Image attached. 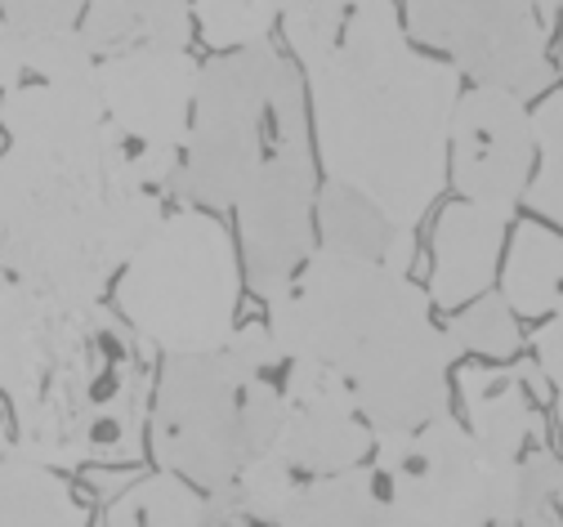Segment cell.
<instances>
[{
	"label": "cell",
	"instance_id": "obj_1",
	"mask_svg": "<svg viewBox=\"0 0 563 527\" xmlns=\"http://www.w3.org/2000/svg\"><path fill=\"white\" fill-rule=\"evenodd\" d=\"M0 314L95 305L175 206L184 157L130 143L99 81L0 90Z\"/></svg>",
	"mask_w": 563,
	"mask_h": 527
},
{
	"label": "cell",
	"instance_id": "obj_2",
	"mask_svg": "<svg viewBox=\"0 0 563 527\" xmlns=\"http://www.w3.org/2000/svg\"><path fill=\"white\" fill-rule=\"evenodd\" d=\"M322 179L420 229L448 188V130L465 77L416 45L398 0H318L282 14Z\"/></svg>",
	"mask_w": 563,
	"mask_h": 527
},
{
	"label": "cell",
	"instance_id": "obj_3",
	"mask_svg": "<svg viewBox=\"0 0 563 527\" xmlns=\"http://www.w3.org/2000/svg\"><path fill=\"white\" fill-rule=\"evenodd\" d=\"M264 322L287 358L327 366L376 433L452 411L461 353L411 273L318 246L264 299Z\"/></svg>",
	"mask_w": 563,
	"mask_h": 527
},
{
	"label": "cell",
	"instance_id": "obj_4",
	"mask_svg": "<svg viewBox=\"0 0 563 527\" xmlns=\"http://www.w3.org/2000/svg\"><path fill=\"white\" fill-rule=\"evenodd\" d=\"M157 358L112 299L0 314V398L14 447L63 474L148 457Z\"/></svg>",
	"mask_w": 563,
	"mask_h": 527
},
{
	"label": "cell",
	"instance_id": "obj_5",
	"mask_svg": "<svg viewBox=\"0 0 563 527\" xmlns=\"http://www.w3.org/2000/svg\"><path fill=\"white\" fill-rule=\"evenodd\" d=\"M287 353L264 318L238 322L220 349L157 358L148 411V457L201 492L229 487L255 457L273 451L287 416Z\"/></svg>",
	"mask_w": 563,
	"mask_h": 527
},
{
	"label": "cell",
	"instance_id": "obj_6",
	"mask_svg": "<svg viewBox=\"0 0 563 527\" xmlns=\"http://www.w3.org/2000/svg\"><path fill=\"white\" fill-rule=\"evenodd\" d=\"M296 153H313L296 58L273 41L201 58L175 201L233 215L264 171Z\"/></svg>",
	"mask_w": 563,
	"mask_h": 527
},
{
	"label": "cell",
	"instance_id": "obj_7",
	"mask_svg": "<svg viewBox=\"0 0 563 527\" xmlns=\"http://www.w3.org/2000/svg\"><path fill=\"white\" fill-rule=\"evenodd\" d=\"M242 251L224 215L175 201L112 282V309L153 358L220 349L242 322Z\"/></svg>",
	"mask_w": 563,
	"mask_h": 527
},
{
	"label": "cell",
	"instance_id": "obj_8",
	"mask_svg": "<svg viewBox=\"0 0 563 527\" xmlns=\"http://www.w3.org/2000/svg\"><path fill=\"white\" fill-rule=\"evenodd\" d=\"M372 470L385 492V509L430 527H497L515 523L519 461L487 451L470 425L452 411L376 433Z\"/></svg>",
	"mask_w": 563,
	"mask_h": 527
},
{
	"label": "cell",
	"instance_id": "obj_9",
	"mask_svg": "<svg viewBox=\"0 0 563 527\" xmlns=\"http://www.w3.org/2000/svg\"><path fill=\"white\" fill-rule=\"evenodd\" d=\"M416 45L443 54L470 86L541 99L554 77L563 0H398Z\"/></svg>",
	"mask_w": 563,
	"mask_h": 527
},
{
	"label": "cell",
	"instance_id": "obj_10",
	"mask_svg": "<svg viewBox=\"0 0 563 527\" xmlns=\"http://www.w3.org/2000/svg\"><path fill=\"white\" fill-rule=\"evenodd\" d=\"M537 171L528 99L497 86H465L448 130V184L501 219H515Z\"/></svg>",
	"mask_w": 563,
	"mask_h": 527
},
{
	"label": "cell",
	"instance_id": "obj_11",
	"mask_svg": "<svg viewBox=\"0 0 563 527\" xmlns=\"http://www.w3.org/2000/svg\"><path fill=\"white\" fill-rule=\"evenodd\" d=\"M201 58L175 45H139L112 58H99V99L103 117L139 147L166 157H184L192 95Z\"/></svg>",
	"mask_w": 563,
	"mask_h": 527
},
{
	"label": "cell",
	"instance_id": "obj_12",
	"mask_svg": "<svg viewBox=\"0 0 563 527\" xmlns=\"http://www.w3.org/2000/svg\"><path fill=\"white\" fill-rule=\"evenodd\" d=\"M287 416L273 438V451L296 474H335L372 461L376 429L363 420L349 389L309 358H287L282 366Z\"/></svg>",
	"mask_w": 563,
	"mask_h": 527
},
{
	"label": "cell",
	"instance_id": "obj_13",
	"mask_svg": "<svg viewBox=\"0 0 563 527\" xmlns=\"http://www.w3.org/2000/svg\"><path fill=\"white\" fill-rule=\"evenodd\" d=\"M452 394L461 398V420L470 425V433L501 461H519L528 447L545 442L550 381L532 358L519 353L510 362H456Z\"/></svg>",
	"mask_w": 563,
	"mask_h": 527
},
{
	"label": "cell",
	"instance_id": "obj_14",
	"mask_svg": "<svg viewBox=\"0 0 563 527\" xmlns=\"http://www.w3.org/2000/svg\"><path fill=\"white\" fill-rule=\"evenodd\" d=\"M510 242V219L492 215L474 201H448L434 215L430 233V277L426 290L439 314H456L461 305L497 286L501 260Z\"/></svg>",
	"mask_w": 563,
	"mask_h": 527
},
{
	"label": "cell",
	"instance_id": "obj_15",
	"mask_svg": "<svg viewBox=\"0 0 563 527\" xmlns=\"http://www.w3.org/2000/svg\"><path fill=\"white\" fill-rule=\"evenodd\" d=\"M313 223H318V246H327V251L380 260L398 273L416 268V255H420L416 229H402V223H394L376 201H367L363 193L344 188L335 179H322Z\"/></svg>",
	"mask_w": 563,
	"mask_h": 527
},
{
	"label": "cell",
	"instance_id": "obj_16",
	"mask_svg": "<svg viewBox=\"0 0 563 527\" xmlns=\"http://www.w3.org/2000/svg\"><path fill=\"white\" fill-rule=\"evenodd\" d=\"M77 36L95 58H112L139 45L192 50V0H86Z\"/></svg>",
	"mask_w": 563,
	"mask_h": 527
},
{
	"label": "cell",
	"instance_id": "obj_17",
	"mask_svg": "<svg viewBox=\"0 0 563 527\" xmlns=\"http://www.w3.org/2000/svg\"><path fill=\"white\" fill-rule=\"evenodd\" d=\"M497 290L519 322H541L563 295V233L545 219H519L506 242Z\"/></svg>",
	"mask_w": 563,
	"mask_h": 527
},
{
	"label": "cell",
	"instance_id": "obj_18",
	"mask_svg": "<svg viewBox=\"0 0 563 527\" xmlns=\"http://www.w3.org/2000/svg\"><path fill=\"white\" fill-rule=\"evenodd\" d=\"M0 527H90V501L63 470L14 447L0 457Z\"/></svg>",
	"mask_w": 563,
	"mask_h": 527
},
{
	"label": "cell",
	"instance_id": "obj_19",
	"mask_svg": "<svg viewBox=\"0 0 563 527\" xmlns=\"http://www.w3.org/2000/svg\"><path fill=\"white\" fill-rule=\"evenodd\" d=\"M385 492L372 461L335 474H300L277 527H380Z\"/></svg>",
	"mask_w": 563,
	"mask_h": 527
},
{
	"label": "cell",
	"instance_id": "obj_20",
	"mask_svg": "<svg viewBox=\"0 0 563 527\" xmlns=\"http://www.w3.org/2000/svg\"><path fill=\"white\" fill-rule=\"evenodd\" d=\"M103 527H206V492L170 470H148L108 501Z\"/></svg>",
	"mask_w": 563,
	"mask_h": 527
},
{
	"label": "cell",
	"instance_id": "obj_21",
	"mask_svg": "<svg viewBox=\"0 0 563 527\" xmlns=\"http://www.w3.org/2000/svg\"><path fill=\"white\" fill-rule=\"evenodd\" d=\"M452 344L461 358H483V362H510L523 353V327L515 318V309L506 305V295L492 286L483 290L478 299H470V305H461L456 314L443 318Z\"/></svg>",
	"mask_w": 563,
	"mask_h": 527
},
{
	"label": "cell",
	"instance_id": "obj_22",
	"mask_svg": "<svg viewBox=\"0 0 563 527\" xmlns=\"http://www.w3.org/2000/svg\"><path fill=\"white\" fill-rule=\"evenodd\" d=\"M282 14H287L282 0H192L197 41L210 54L273 41L282 28Z\"/></svg>",
	"mask_w": 563,
	"mask_h": 527
},
{
	"label": "cell",
	"instance_id": "obj_23",
	"mask_svg": "<svg viewBox=\"0 0 563 527\" xmlns=\"http://www.w3.org/2000/svg\"><path fill=\"white\" fill-rule=\"evenodd\" d=\"M532 139H537V171H532L523 206L563 233V86L537 99Z\"/></svg>",
	"mask_w": 563,
	"mask_h": 527
},
{
	"label": "cell",
	"instance_id": "obj_24",
	"mask_svg": "<svg viewBox=\"0 0 563 527\" xmlns=\"http://www.w3.org/2000/svg\"><path fill=\"white\" fill-rule=\"evenodd\" d=\"M519 527H563V457L545 442L528 447L519 457Z\"/></svg>",
	"mask_w": 563,
	"mask_h": 527
},
{
	"label": "cell",
	"instance_id": "obj_25",
	"mask_svg": "<svg viewBox=\"0 0 563 527\" xmlns=\"http://www.w3.org/2000/svg\"><path fill=\"white\" fill-rule=\"evenodd\" d=\"M528 349H532V362L541 366V375L550 381V389L563 394V295H559V305L550 309V318L537 322Z\"/></svg>",
	"mask_w": 563,
	"mask_h": 527
},
{
	"label": "cell",
	"instance_id": "obj_26",
	"mask_svg": "<svg viewBox=\"0 0 563 527\" xmlns=\"http://www.w3.org/2000/svg\"><path fill=\"white\" fill-rule=\"evenodd\" d=\"M19 81H27L23 45H19V32L5 19H0V90H14Z\"/></svg>",
	"mask_w": 563,
	"mask_h": 527
},
{
	"label": "cell",
	"instance_id": "obj_27",
	"mask_svg": "<svg viewBox=\"0 0 563 527\" xmlns=\"http://www.w3.org/2000/svg\"><path fill=\"white\" fill-rule=\"evenodd\" d=\"M10 451H14V420L0 411V457H10Z\"/></svg>",
	"mask_w": 563,
	"mask_h": 527
},
{
	"label": "cell",
	"instance_id": "obj_28",
	"mask_svg": "<svg viewBox=\"0 0 563 527\" xmlns=\"http://www.w3.org/2000/svg\"><path fill=\"white\" fill-rule=\"evenodd\" d=\"M554 72L563 77V6H559V28H554Z\"/></svg>",
	"mask_w": 563,
	"mask_h": 527
},
{
	"label": "cell",
	"instance_id": "obj_29",
	"mask_svg": "<svg viewBox=\"0 0 563 527\" xmlns=\"http://www.w3.org/2000/svg\"><path fill=\"white\" fill-rule=\"evenodd\" d=\"M380 527H430V523H416V518H402V514H394V509H385V518H380Z\"/></svg>",
	"mask_w": 563,
	"mask_h": 527
},
{
	"label": "cell",
	"instance_id": "obj_30",
	"mask_svg": "<svg viewBox=\"0 0 563 527\" xmlns=\"http://www.w3.org/2000/svg\"><path fill=\"white\" fill-rule=\"evenodd\" d=\"M554 429H559V438H563V394H554Z\"/></svg>",
	"mask_w": 563,
	"mask_h": 527
},
{
	"label": "cell",
	"instance_id": "obj_31",
	"mask_svg": "<svg viewBox=\"0 0 563 527\" xmlns=\"http://www.w3.org/2000/svg\"><path fill=\"white\" fill-rule=\"evenodd\" d=\"M287 10H300V6H318V0H282Z\"/></svg>",
	"mask_w": 563,
	"mask_h": 527
}]
</instances>
